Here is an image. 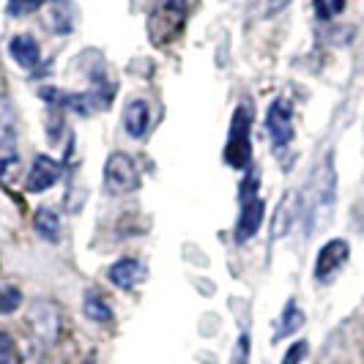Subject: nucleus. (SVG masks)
Wrapping results in <instances>:
<instances>
[{
    "label": "nucleus",
    "instance_id": "nucleus-4",
    "mask_svg": "<svg viewBox=\"0 0 364 364\" xmlns=\"http://www.w3.org/2000/svg\"><path fill=\"white\" fill-rule=\"evenodd\" d=\"M250 127H252V109L250 105H238L230 121V134L225 146V162L236 170H247L252 162V143H250Z\"/></svg>",
    "mask_w": 364,
    "mask_h": 364
},
{
    "label": "nucleus",
    "instance_id": "nucleus-16",
    "mask_svg": "<svg viewBox=\"0 0 364 364\" xmlns=\"http://www.w3.org/2000/svg\"><path fill=\"white\" fill-rule=\"evenodd\" d=\"M82 312H85V318H91V321H96V323H107V321H112V310H109V304L99 296V293H88V296H85Z\"/></svg>",
    "mask_w": 364,
    "mask_h": 364
},
{
    "label": "nucleus",
    "instance_id": "nucleus-22",
    "mask_svg": "<svg viewBox=\"0 0 364 364\" xmlns=\"http://www.w3.org/2000/svg\"><path fill=\"white\" fill-rule=\"evenodd\" d=\"M230 364H250V337L241 334L236 343V350H233V362Z\"/></svg>",
    "mask_w": 364,
    "mask_h": 364
},
{
    "label": "nucleus",
    "instance_id": "nucleus-1",
    "mask_svg": "<svg viewBox=\"0 0 364 364\" xmlns=\"http://www.w3.org/2000/svg\"><path fill=\"white\" fill-rule=\"evenodd\" d=\"M334 192H337V176H334V162L331 156H326L323 162L315 167L307 192L301 198V214L307 219L310 233H315L318 228H323L334 211Z\"/></svg>",
    "mask_w": 364,
    "mask_h": 364
},
{
    "label": "nucleus",
    "instance_id": "nucleus-6",
    "mask_svg": "<svg viewBox=\"0 0 364 364\" xmlns=\"http://www.w3.org/2000/svg\"><path fill=\"white\" fill-rule=\"evenodd\" d=\"M105 186H107L112 195H129L140 186V173H137V164L134 159L124 154V151H115L107 156L105 164Z\"/></svg>",
    "mask_w": 364,
    "mask_h": 364
},
{
    "label": "nucleus",
    "instance_id": "nucleus-5",
    "mask_svg": "<svg viewBox=\"0 0 364 364\" xmlns=\"http://www.w3.org/2000/svg\"><path fill=\"white\" fill-rule=\"evenodd\" d=\"M263 222V200L257 198V178L250 176L241 186V214L236 222V241L244 244L260 230Z\"/></svg>",
    "mask_w": 364,
    "mask_h": 364
},
{
    "label": "nucleus",
    "instance_id": "nucleus-8",
    "mask_svg": "<svg viewBox=\"0 0 364 364\" xmlns=\"http://www.w3.org/2000/svg\"><path fill=\"white\" fill-rule=\"evenodd\" d=\"M348 255H350V247H348L346 238H331L328 244H323L321 252H318V260H315V279L328 282L334 274L346 266Z\"/></svg>",
    "mask_w": 364,
    "mask_h": 364
},
{
    "label": "nucleus",
    "instance_id": "nucleus-11",
    "mask_svg": "<svg viewBox=\"0 0 364 364\" xmlns=\"http://www.w3.org/2000/svg\"><path fill=\"white\" fill-rule=\"evenodd\" d=\"M107 277L115 288L129 291V288H134V285H140L146 279V266L140 260H134V257H121L118 263L109 266Z\"/></svg>",
    "mask_w": 364,
    "mask_h": 364
},
{
    "label": "nucleus",
    "instance_id": "nucleus-15",
    "mask_svg": "<svg viewBox=\"0 0 364 364\" xmlns=\"http://www.w3.org/2000/svg\"><path fill=\"white\" fill-rule=\"evenodd\" d=\"M33 228H36L38 236L47 238V241H58L60 238V217L55 211H50V208H38L36 219H33Z\"/></svg>",
    "mask_w": 364,
    "mask_h": 364
},
{
    "label": "nucleus",
    "instance_id": "nucleus-19",
    "mask_svg": "<svg viewBox=\"0 0 364 364\" xmlns=\"http://www.w3.org/2000/svg\"><path fill=\"white\" fill-rule=\"evenodd\" d=\"M346 9V0H315V14L318 19H334L337 14H343Z\"/></svg>",
    "mask_w": 364,
    "mask_h": 364
},
{
    "label": "nucleus",
    "instance_id": "nucleus-17",
    "mask_svg": "<svg viewBox=\"0 0 364 364\" xmlns=\"http://www.w3.org/2000/svg\"><path fill=\"white\" fill-rule=\"evenodd\" d=\"M291 6V0H252V14L257 19H272L279 11H285Z\"/></svg>",
    "mask_w": 364,
    "mask_h": 364
},
{
    "label": "nucleus",
    "instance_id": "nucleus-23",
    "mask_svg": "<svg viewBox=\"0 0 364 364\" xmlns=\"http://www.w3.org/2000/svg\"><path fill=\"white\" fill-rule=\"evenodd\" d=\"M304 356H307V343H304V340H299V343H293V346L288 348V353H285L282 364H299Z\"/></svg>",
    "mask_w": 364,
    "mask_h": 364
},
{
    "label": "nucleus",
    "instance_id": "nucleus-21",
    "mask_svg": "<svg viewBox=\"0 0 364 364\" xmlns=\"http://www.w3.org/2000/svg\"><path fill=\"white\" fill-rule=\"evenodd\" d=\"M19 301H22V293L17 288H9V291L0 293V312L3 315H9V312H14L19 307Z\"/></svg>",
    "mask_w": 364,
    "mask_h": 364
},
{
    "label": "nucleus",
    "instance_id": "nucleus-9",
    "mask_svg": "<svg viewBox=\"0 0 364 364\" xmlns=\"http://www.w3.org/2000/svg\"><path fill=\"white\" fill-rule=\"evenodd\" d=\"M60 178V164L55 162L53 156H47V154H41L33 159L31 164V173H28V192H47L50 186H55Z\"/></svg>",
    "mask_w": 364,
    "mask_h": 364
},
{
    "label": "nucleus",
    "instance_id": "nucleus-2",
    "mask_svg": "<svg viewBox=\"0 0 364 364\" xmlns=\"http://www.w3.org/2000/svg\"><path fill=\"white\" fill-rule=\"evenodd\" d=\"M186 22V0H156L151 17H148V36L154 44H170L181 36Z\"/></svg>",
    "mask_w": 364,
    "mask_h": 364
},
{
    "label": "nucleus",
    "instance_id": "nucleus-7",
    "mask_svg": "<svg viewBox=\"0 0 364 364\" xmlns=\"http://www.w3.org/2000/svg\"><path fill=\"white\" fill-rule=\"evenodd\" d=\"M266 129H269V137H272L274 151H282V148L291 146L293 140V109L285 99H277L269 115H266Z\"/></svg>",
    "mask_w": 364,
    "mask_h": 364
},
{
    "label": "nucleus",
    "instance_id": "nucleus-18",
    "mask_svg": "<svg viewBox=\"0 0 364 364\" xmlns=\"http://www.w3.org/2000/svg\"><path fill=\"white\" fill-rule=\"evenodd\" d=\"M41 6H44V0H9L6 11H9V17H28V14H36Z\"/></svg>",
    "mask_w": 364,
    "mask_h": 364
},
{
    "label": "nucleus",
    "instance_id": "nucleus-14",
    "mask_svg": "<svg viewBox=\"0 0 364 364\" xmlns=\"http://www.w3.org/2000/svg\"><path fill=\"white\" fill-rule=\"evenodd\" d=\"M304 326V312L299 310V304L296 301H288L285 304V310H282V318H279V326H277V334H274V340H282V337H291L293 331H299V328Z\"/></svg>",
    "mask_w": 364,
    "mask_h": 364
},
{
    "label": "nucleus",
    "instance_id": "nucleus-13",
    "mask_svg": "<svg viewBox=\"0 0 364 364\" xmlns=\"http://www.w3.org/2000/svg\"><path fill=\"white\" fill-rule=\"evenodd\" d=\"M9 53H11V58L17 60L22 69H33V66L38 63V58H41V50H38L36 38L28 36V33H22V36L11 38V44H9Z\"/></svg>",
    "mask_w": 364,
    "mask_h": 364
},
{
    "label": "nucleus",
    "instance_id": "nucleus-10",
    "mask_svg": "<svg viewBox=\"0 0 364 364\" xmlns=\"http://www.w3.org/2000/svg\"><path fill=\"white\" fill-rule=\"evenodd\" d=\"M301 217V198L296 195V192H285V198L279 200V205H277V214H274L272 219V238L277 241V238L288 236L293 228V222Z\"/></svg>",
    "mask_w": 364,
    "mask_h": 364
},
{
    "label": "nucleus",
    "instance_id": "nucleus-20",
    "mask_svg": "<svg viewBox=\"0 0 364 364\" xmlns=\"http://www.w3.org/2000/svg\"><path fill=\"white\" fill-rule=\"evenodd\" d=\"M0 364H19V350L6 331H0Z\"/></svg>",
    "mask_w": 364,
    "mask_h": 364
},
{
    "label": "nucleus",
    "instance_id": "nucleus-3",
    "mask_svg": "<svg viewBox=\"0 0 364 364\" xmlns=\"http://www.w3.org/2000/svg\"><path fill=\"white\" fill-rule=\"evenodd\" d=\"M17 112L9 96H0V183L11 181L19 170V140Z\"/></svg>",
    "mask_w": 364,
    "mask_h": 364
},
{
    "label": "nucleus",
    "instance_id": "nucleus-12",
    "mask_svg": "<svg viewBox=\"0 0 364 364\" xmlns=\"http://www.w3.org/2000/svg\"><path fill=\"white\" fill-rule=\"evenodd\" d=\"M124 129L134 140H143L148 134V129H151V105L146 99H134V102L127 105V109H124Z\"/></svg>",
    "mask_w": 364,
    "mask_h": 364
}]
</instances>
